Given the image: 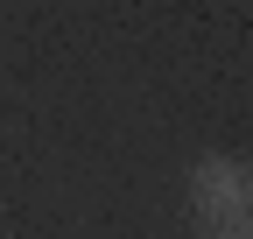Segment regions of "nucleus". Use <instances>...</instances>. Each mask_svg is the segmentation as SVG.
<instances>
[{
    "label": "nucleus",
    "mask_w": 253,
    "mask_h": 239,
    "mask_svg": "<svg viewBox=\"0 0 253 239\" xmlns=\"http://www.w3.org/2000/svg\"><path fill=\"white\" fill-rule=\"evenodd\" d=\"M190 211L211 225H232V218H253V162L239 155H204L190 169Z\"/></svg>",
    "instance_id": "1"
},
{
    "label": "nucleus",
    "mask_w": 253,
    "mask_h": 239,
    "mask_svg": "<svg viewBox=\"0 0 253 239\" xmlns=\"http://www.w3.org/2000/svg\"><path fill=\"white\" fill-rule=\"evenodd\" d=\"M204 239H253V218H232V225H211Z\"/></svg>",
    "instance_id": "2"
}]
</instances>
